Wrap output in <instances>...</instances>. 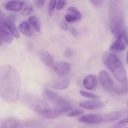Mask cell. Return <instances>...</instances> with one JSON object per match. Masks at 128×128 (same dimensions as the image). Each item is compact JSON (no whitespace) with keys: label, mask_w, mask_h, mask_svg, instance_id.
<instances>
[{"label":"cell","mask_w":128,"mask_h":128,"mask_svg":"<svg viewBox=\"0 0 128 128\" xmlns=\"http://www.w3.org/2000/svg\"><path fill=\"white\" fill-rule=\"evenodd\" d=\"M20 88V76L17 70L10 65L0 69V94L9 103H13L19 98Z\"/></svg>","instance_id":"6da1fadb"},{"label":"cell","mask_w":128,"mask_h":128,"mask_svg":"<svg viewBox=\"0 0 128 128\" xmlns=\"http://www.w3.org/2000/svg\"><path fill=\"white\" fill-rule=\"evenodd\" d=\"M109 22L112 33L117 38H122L125 31L122 8L118 0H112L109 8Z\"/></svg>","instance_id":"7a4b0ae2"},{"label":"cell","mask_w":128,"mask_h":128,"mask_svg":"<svg viewBox=\"0 0 128 128\" xmlns=\"http://www.w3.org/2000/svg\"><path fill=\"white\" fill-rule=\"evenodd\" d=\"M102 61L106 66L112 72L115 78L119 82L126 78L125 67L118 57L111 52H108L102 56Z\"/></svg>","instance_id":"3957f363"},{"label":"cell","mask_w":128,"mask_h":128,"mask_svg":"<svg viewBox=\"0 0 128 128\" xmlns=\"http://www.w3.org/2000/svg\"><path fill=\"white\" fill-rule=\"evenodd\" d=\"M78 120L90 124H98L113 121L112 113L108 114H84L78 118Z\"/></svg>","instance_id":"277c9868"},{"label":"cell","mask_w":128,"mask_h":128,"mask_svg":"<svg viewBox=\"0 0 128 128\" xmlns=\"http://www.w3.org/2000/svg\"><path fill=\"white\" fill-rule=\"evenodd\" d=\"M25 102L28 108L38 113H43L50 109L49 105L46 102L36 96H27Z\"/></svg>","instance_id":"5b68a950"},{"label":"cell","mask_w":128,"mask_h":128,"mask_svg":"<svg viewBox=\"0 0 128 128\" xmlns=\"http://www.w3.org/2000/svg\"><path fill=\"white\" fill-rule=\"evenodd\" d=\"M44 98L57 106V108L69 104L68 102L59 94L51 90H45L43 93Z\"/></svg>","instance_id":"8992f818"},{"label":"cell","mask_w":128,"mask_h":128,"mask_svg":"<svg viewBox=\"0 0 128 128\" xmlns=\"http://www.w3.org/2000/svg\"><path fill=\"white\" fill-rule=\"evenodd\" d=\"M98 78L104 90L108 92H111L114 90V82L109 75L105 71H102L99 72Z\"/></svg>","instance_id":"52a82bcc"},{"label":"cell","mask_w":128,"mask_h":128,"mask_svg":"<svg viewBox=\"0 0 128 128\" xmlns=\"http://www.w3.org/2000/svg\"><path fill=\"white\" fill-rule=\"evenodd\" d=\"M15 19L14 15H12L7 16L6 17L3 23L0 24V26L6 27L16 38L18 39L20 38V35L15 24Z\"/></svg>","instance_id":"ba28073f"},{"label":"cell","mask_w":128,"mask_h":128,"mask_svg":"<svg viewBox=\"0 0 128 128\" xmlns=\"http://www.w3.org/2000/svg\"><path fill=\"white\" fill-rule=\"evenodd\" d=\"M79 105L84 108L89 110L101 109L104 106L102 102L97 100L84 101L80 102Z\"/></svg>","instance_id":"9c48e42d"},{"label":"cell","mask_w":128,"mask_h":128,"mask_svg":"<svg viewBox=\"0 0 128 128\" xmlns=\"http://www.w3.org/2000/svg\"><path fill=\"white\" fill-rule=\"evenodd\" d=\"M98 84V79L94 75H89L86 76L83 81L84 87L90 90H95L97 87Z\"/></svg>","instance_id":"30bf717a"},{"label":"cell","mask_w":128,"mask_h":128,"mask_svg":"<svg viewBox=\"0 0 128 128\" xmlns=\"http://www.w3.org/2000/svg\"><path fill=\"white\" fill-rule=\"evenodd\" d=\"M54 70L58 75L60 76H64L69 72L70 66L66 62H59L54 66Z\"/></svg>","instance_id":"8fae6325"},{"label":"cell","mask_w":128,"mask_h":128,"mask_svg":"<svg viewBox=\"0 0 128 128\" xmlns=\"http://www.w3.org/2000/svg\"><path fill=\"white\" fill-rule=\"evenodd\" d=\"M62 113L61 110L57 108L55 109H49L43 113H39V114L40 116L44 118L54 120L59 117Z\"/></svg>","instance_id":"7c38bea8"},{"label":"cell","mask_w":128,"mask_h":128,"mask_svg":"<svg viewBox=\"0 0 128 128\" xmlns=\"http://www.w3.org/2000/svg\"><path fill=\"white\" fill-rule=\"evenodd\" d=\"M23 124L16 119L8 118L3 120L0 124L1 128H12L21 127Z\"/></svg>","instance_id":"4fadbf2b"},{"label":"cell","mask_w":128,"mask_h":128,"mask_svg":"<svg viewBox=\"0 0 128 128\" xmlns=\"http://www.w3.org/2000/svg\"><path fill=\"white\" fill-rule=\"evenodd\" d=\"M39 57L42 62L46 66L51 67L54 65V60L50 54L46 50H42L39 52Z\"/></svg>","instance_id":"5bb4252c"},{"label":"cell","mask_w":128,"mask_h":128,"mask_svg":"<svg viewBox=\"0 0 128 128\" xmlns=\"http://www.w3.org/2000/svg\"><path fill=\"white\" fill-rule=\"evenodd\" d=\"M70 80L68 78L60 79L51 82L50 86L54 89L62 90L67 88L70 84Z\"/></svg>","instance_id":"9a60e30c"},{"label":"cell","mask_w":128,"mask_h":128,"mask_svg":"<svg viewBox=\"0 0 128 128\" xmlns=\"http://www.w3.org/2000/svg\"><path fill=\"white\" fill-rule=\"evenodd\" d=\"M114 91L119 95H125L128 93V79L120 82L116 86H114Z\"/></svg>","instance_id":"2e32d148"},{"label":"cell","mask_w":128,"mask_h":128,"mask_svg":"<svg viewBox=\"0 0 128 128\" xmlns=\"http://www.w3.org/2000/svg\"><path fill=\"white\" fill-rule=\"evenodd\" d=\"M24 5L22 1L12 0L6 3L5 6L6 9L12 12H19L21 10Z\"/></svg>","instance_id":"e0dca14e"},{"label":"cell","mask_w":128,"mask_h":128,"mask_svg":"<svg viewBox=\"0 0 128 128\" xmlns=\"http://www.w3.org/2000/svg\"><path fill=\"white\" fill-rule=\"evenodd\" d=\"M6 27H0V42L10 44L13 41V36L6 30Z\"/></svg>","instance_id":"ac0fdd59"},{"label":"cell","mask_w":128,"mask_h":128,"mask_svg":"<svg viewBox=\"0 0 128 128\" xmlns=\"http://www.w3.org/2000/svg\"><path fill=\"white\" fill-rule=\"evenodd\" d=\"M126 45L122 40V38H117L116 41L113 43L110 48L111 51L114 53H118L124 50Z\"/></svg>","instance_id":"d6986e66"},{"label":"cell","mask_w":128,"mask_h":128,"mask_svg":"<svg viewBox=\"0 0 128 128\" xmlns=\"http://www.w3.org/2000/svg\"><path fill=\"white\" fill-rule=\"evenodd\" d=\"M18 30L22 33L28 37H31L33 34L30 24L26 21L23 22L19 24Z\"/></svg>","instance_id":"ffe728a7"},{"label":"cell","mask_w":128,"mask_h":128,"mask_svg":"<svg viewBox=\"0 0 128 128\" xmlns=\"http://www.w3.org/2000/svg\"><path fill=\"white\" fill-rule=\"evenodd\" d=\"M30 24L33 27L35 30L37 32H39L41 30V25L39 20L36 16H32L29 18Z\"/></svg>","instance_id":"44dd1931"},{"label":"cell","mask_w":128,"mask_h":128,"mask_svg":"<svg viewBox=\"0 0 128 128\" xmlns=\"http://www.w3.org/2000/svg\"><path fill=\"white\" fill-rule=\"evenodd\" d=\"M68 12L76 16L80 20L82 18V15L78 9L74 7H69L67 9Z\"/></svg>","instance_id":"7402d4cb"},{"label":"cell","mask_w":128,"mask_h":128,"mask_svg":"<svg viewBox=\"0 0 128 128\" xmlns=\"http://www.w3.org/2000/svg\"><path fill=\"white\" fill-rule=\"evenodd\" d=\"M57 3V0H50L48 5V12L49 15L52 16L54 8L56 7Z\"/></svg>","instance_id":"603a6c76"},{"label":"cell","mask_w":128,"mask_h":128,"mask_svg":"<svg viewBox=\"0 0 128 128\" xmlns=\"http://www.w3.org/2000/svg\"><path fill=\"white\" fill-rule=\"evenodd\" d=\"M79 92H80V94L82 96L86 97V98L92 99L98 98H100V96H97V95L90 93L88 92H85L83 90H80Z\"/></svg>","instance_id":"cb8c5ba5"},{"label":"cell","mask_w":128,"mask_h":128,"mask_svg":"<svg viewBox=\"0 0 128 128\" xmlns=\"http://www.w3.org/2000/svg\"><path fill=\"white\" fill-rule=\"evenodd\" d=\"M84 112V110L82 109H76L68 113L67 116L69 117L76 116L83 114Z\"/></svg>","instance_id":"d4e9b609"},{"label":"cell","mask_w":128,"mask_h":128,"mask_svg":"<svg viewBox=\"0 0 128 128\" xmlns=\"http://www.w3.org/2000/svg\"><path fill=\"white\" fill-rule=\"evenodd\" d=\"M65 18L66 20L68 23L79 21L78 18L72 13L71 14H66L65 16Z\"/></svg>","instance_id":"484cf974"},{"label":"cell","mask_w":128,"mask_h":128,"mask_svg":"<svg viewBox=\"0 0 128 128\" xmlns=\"http://www.w3.org/2000/svg\"><path fill=\"white\" fill-rule=\"evenodd\" d=\"M90 0L94 6L97 8L102 6L105 1V0Z\"/></svg>","instance_id":"4316f807"},{"label":"cell","mask_w":128,"mask_h":128,"mask_svg":"<svg viewBox=\"0 0 128 128\" xmlns=\"http://www.w3.org/2000/svg\"><path fill=\"white\" fill-rule=\"evenodd\" d=\"M32 12L33 9L31 7H26L22 11L21 14L23 15L28 16L32 13Z\"/></svg>","instance_id":"83f0119b"},{"label":"cell","mask_w":128,"mask_h":128,"mask_svg":"<svg viewBox=\"0 0 128 128\" xmlns=\"http://www.w3.org/2000/svg\"><path fill=\"white\" fill-rule=\"evenodd\" d=\"M66 0H59L56 6L57 9L60 10L64 7L66 5Z\"/></svg>","instance_id":"f1b7e54d"},{"label":"cell","mask_w":128,"mask_h":128,"mask_svg":"<svg viewBox=\"0 0 128 128\" xmlns=\"http://www.w3.org/2000/svg\"><path fill=\"white\" fill-rule=\"evenodd\" d=\"M45 1L46 0H35V4L37 8H41L43 6Z\"/></svg>","instance_id":"f546056e"},{"label":"cell","mask_w":128,"mask_h":128,"mask_svg":"<svg viewBox=\"0 0 128 128\" xmlns=\"http://www.w3.org/2000/svg\"><path fill=\"white\" fill-rule=\"evenodd\" d=\"M61 28L64 30H68V26L67 24L65 22H62L60 24Z\"/></svg>","instance_id":"4dcf8cb0"},{"label":"cell","mask_w":128,"mask_h":128,"mask_svg":"<svg viewBox=\"0 0 128 128\" xmlns=\"http://www.w3.org/2000/svg\"><path fill=\"white\" fill-rule=\"evenodd\" d=\"M123 38L125 39V42L128 45V30H125L124 32V34Z\"/></svg>","instance_id":"1f68e13d"},{"label":"cell","mask_w":128,"mask_h":128,"mask_svg":"<svg viewBox=\"0 0 128 128\" xmlns=\"http://www.w3.org/2000/svg\"><path fill=\"white\" fill-rule=\"evenodd\" d=\"M65 55L67 57L69 58L72 56V53L71 50L68 48L66 50V52H65Z\"/></svg>","instance_id":"d6a6232c"},{"label":"cell","mask_w":128,"mask_h":128,"mask_svg":"<svg viewBox=\"0 0 128 128\" xmlns=\"http://www.w3.org/2000/svg\"><path fill=\"white\" fill-rule=\"evenodd\" d=\"M127 123H128V117L120 120L118 123V124L120 125V124H126Z\"/></svg>","instance_id":"836d02e7"},{"label":"cell","mask_w":128,"mask_h":128,"mask_svg":"<svg viewBox=\"0 0 128 128\" xmlns=\"http://www.w3.org/2000/svg\"><path fill=\"white\" fill-rule=\"evenodd\" d=\"M71 31L72 34L75 37H77L78 36V33H77V31L74 28H71Z\"/></svg>","instance_id":"e575fe53"},{"label":"cell","mask_w":128,"mask_h":128,"mask_svg":"<svg viewBox=\"0 0 128 128\" xmlns=\"http://www.w3.org/2000/svg\"><path fill=\"white\" fill-rule=\"evenodd\" d=\"M126 62L128 64V52H127V55H126Z\"/></svg>","instance_id":"d590c367"},{"label":"cell","mask_w":128,"mask_h":128,"mask_svg":"<svg viewBox=\"0 0 128 128\" xmlns=\"http://www.w3.org/2000/svg\"></svg>","instance_id":"8d00e7d4"}]
</instances>
